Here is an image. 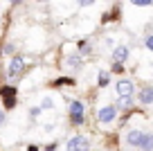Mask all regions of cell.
<instances>
[{"instance_id":"obj_22","label":"cell","mask_w":153,"mask_h":151,"mask_svg":"<svg viewBox=\"0 0 153 151\" xmlns=\"http://www.w3.org/2000/svg\"><path fill=\"white\" fill-rule=\"evenodd\" d=\"M79 5H81V7H90V5H92V0H81Z\"/></svg>"},{"instance_id":"obj_24","label":"cell","mask_w":153,"mask_h":151,"mask_svg":"<svg viewBox=\"0 0 153 151\" xmlns=\"http://www.w3.org/2000/svg\"><path fill=\"white\" fill-rule=\"evenodd\" d=\"M27 151H38V147H36V144H32V147H27Z\"/></svg>"},{"instance_id":"obj_10","label":"cell","mask_w":153,"mask_h":151,"mask_svg":"<svg viewBox=\"0 0 153 151\" xmlns=\"http://www.w3.org/2000/svg\"><path fill=\"white\" fill-rule=\"evenodd\" d=\"M81 61H83L81 54H68V57H65V66L74 68V70H79V68H81Z\"/></svg>"},{"instance_id":"obj_1","label":"cell","mask_w":153,"mask_h":151,"mask_svg":"<svg viewBox=\"0 0 153 151\" xmlns=\"http://www.w3.org/2000/svg\"><path fill=\"white\" fill-rule=\"evenodd\" d=\"M68 113H70V120L72 124H83V117H86V106H83V102H79V99H72L70 102V108H68Z\"/></svg>"},{"instance_id":"obj_6","label":"cell","mask_w":153,"mask_h":151,"mask_svg":"<svg viewBox=\"0 0 153 151\" xmlns=\"http://www.w3.org/2000/svg\"><path fill=\"white\" fill-rule=\"evenodd\" d=\"M115 117H117V108H115V106H104V108H99V113H97V120H99L101 124H110Z\"/></svg>"},{"instance_id":"obj_11","label":"cell","mask_w":153,"mask_h":151,"mask_svg":"<svg viewBox=\"0 0 153 151\" xmlns=\"http://www.w3.org/2000/svg\"><path fill=\"white\" fill-rule=\"evenodd\" d=\"M140 149H142V151H153V133H144Z\"/></svg>"},{"instance_id":"obj_4","label":"cell","mask_w":153,"mask_h":151,"mask_svg":"<svg viewBox=\"0 0 153 151\" xmlns=\"http://www.w3.org/2000/svg\"><path fill=\"white\" fill-rule=\"evenodd\" d=\"M0 95H2L5 108H14L16 106V88L14 86H2V88H0Z\"/></svg>"},{"instance_id":"obj_14","label":"cell","mask_w":153,"mask_h":151,"mask_svg":"<svg viewBox=\"0 0 153 151\" xmlns=\"http://www.w3.org/2000/svg\"><path fill=\"white\" fill-rule=\"evenodd\" d=\"M108 81H110V75H108V72H99V77H97V84H99L101 88H106V86H108Z\"/></svg>"},{"instance_id":"obj_18","label":"cell","mask_w":153,"mask_h":151,"mask_svg":"<svg viewBox=\"0 0 153 151\" xmlns=\"http://www.w3.org/2000/svg\"><path fill=\"white\" fill-rule=\"evenodd\" d=\"M144 45H146L149 50H151V52H153V36H146V41H144Z\"/></svg>"},{"instance_id":"obj_23","label":"cell","mask_w":153,"mask_h":151,"mask_svg":"<svg viewBox=\"0 0 153 151\" xmlns=\"http://www.w3.org/2000/svg\"><path fill=\"white\" fill-rule=\"evenodd\" d=\"M2 124H5V111L0 108V126H2Z\"/></svg>"},{"instance_id":"obj_17","label":"cell","mask_w":153,"mask_h":151,"mask_svg":"<svg viewBox=\"0 0 153 151\" xmlns=\"http://www.w3.org/2000/svg\"><path fill=\"white\" fill-rule=\"evenodd\" d=\"M133 5L135 7H149V5H153L151 0H133Z\"/></svg>"},{"instance_id":"obj_8","label":"cell","mask_w":153,"mask_h":151,"mask_svg":"<svg viewBox=\"0 0 153 151\" xmlns=\"http://www.w3.org/2000/svg\"><path fill=\"white\" fill-rule=\"evenodd\" d=\"M126 59H128V47L126 45H117L113 50V61L115 63H124Z\"/></svg>"},{"instance_id":"obj_7","label":"cell","mask_w":153,"mask_h":151,"mask_svg":"<svg viewBox=\"0 0 153 151\" xmlns=\"http://www.w3.org/2000/svg\"><path fill=\"white\" fill-rule=\"evenodd\" d=\"M137 102L140 104H153V86H144L137 93Z\"/></svg>"},{"instance_id":"obj_12","label":"cell","mask_w":153,"mask_h":151,"mask_svg":"<svg viewBox=\"0 0 153 151\" xmlns=\"http://www.w3.org/2000/svg\"><path fill=\"white\" fill-rule=\"evenodd\" d=\"M131 106H133V97H120L117 99V106H115V108H131Z\"/></svg>"},{"instance_id":"obj_5","label":"cell","mask_w":153,"mask_h":151,"mask_svg":"<svg viewBox=\"0 0 153 151\" xmlns=\"http://www.w3.org/2000/svg\"><path fill=\"white\" fill-rule=\"evenodd\" d=\"M115 90H117L120 97H133L135 86H133V81H131V79H120L117 84H115Z\"/></svg>"},{"instance_id":"obj_13","label":"cell","mask_w":153,"mask_h":151,"mask_svg":"<svg viewBox=\"0 0 153 151\" xmlns=\"http://www.w3.org/2000/svg\"><path fill=\"white\" fill-rule=\"evenodd\" d=\"M90 52H92V45H90V43H88V41H79V54L83 57V54H90Z\"/></svg>"},{"instance_id":"obj_9","label":"cell","mask_w":153,"mask_h":151,"mask_svg":"<svg viewBox=\"0 0 153 151\" xmlns=\"http://www.w3.org/2000/svg\"><path fill=\"white\" fill-rule=\"evenodd\" d=\"M142 138H144L142 131H128V135H126V144H128V147H137V149H140Z\"/></svg>"},{"instance_id":"obj_15","label":"cell","mask_w":153,"mask_h":151,"mask_svg":"<svg viewBox=\"0 0 153 151\" xmlns=\"http://www.w3.org/2000/svg\"><path fill=\"white\" fill-rule=\"evenodd\" d=\"M72 84H74V79H72V77H61V79L54 81V86H72Z\"/></svg>"},{"instance_id":"obj_19","label":"cell","mask_w":153,"mask_h":151,"mask_svg":"<svg viewBox=\"0 0 153 151\" xmlns=\"http://www.w3.org/2000/svg\"><path fill=\"white\" fill-rule=\"evenodd\" d=\"M41 108H52V99H43V104H41Z\"/></svg>"},{"instance_id":"obj_21","label":"cell","mask_w":153,"mask_h":151,"mask_svg":"<svg viewBox=\"0 0 153 151\" xmlns=\"http://www.w3.org/2000/svg\"><path fill=\"white\" fill-rule=\"evenodd\" d=\"M38 113H41V106H36V108H32V111H29V115H34V117H36Z\"/></svg>"},{"instance_id":"obj_3","label":"cell","mask_w":153,"mask_h":151,"mask_svg":"<svg viewBox=\"0 0 153 151\" xmlns=\"http://www.w3.org/2000/svg\"><path fill=\"white\" fill-rule=\"evenodd\" d=\"M23 72H25V59L23 57H11L9 66H7V75H9V79H18Z\"/></svg>"},{"instance_id":"obj_2","label":"cell","mask_w":153,"mask_h":151,"mask_svg":"<svg viewBox=\"0 0 153 151\" xmlns=\"http://www.w3.org/2000/svg\"><path fill=\"white\" fill-rule=\"evenodd\" d=\"M65 151H90V142L86 135H74L65 142Z\"/></svg>"},{"instance_id":"obj_20","label":"cell","mask_w":153,"mask_h":151,"mask_svg":"<svg viewBox=\"0 0 153 151\" xmlns=\"http://www.w3.org/2000/svg\"><path fill=\"white\" fill-rule=\"evenodd\" d=\"M124 70V66H122V63H113V72H122Z\"/></svg>"},{"instance_id":"obj_16","label":"cell","mask_w":153,"mask_h":151,"mask_svg":"<svg viewBox=\"0 0 153 151\" xmlns=\"http://www.w3.org/2000/svg\"><path fill=\"white\" fill-rule=\"evenodd\" d=\"M2 52L9 54V57H16V47L11 45V43H7V45H2Z\"/></svg>"}]
</instances>
